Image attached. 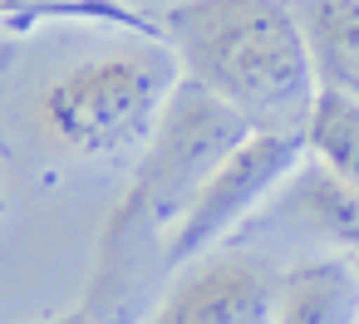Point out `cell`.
Returning <instances> with one entry per match:
<instances>
[{
  "label": "cell",
  "instance_id": "cell-8",
  "mask_svg": "<svg viewBox=\"0 0 359 324\" xmlns=\"http://www.w3.org/2000/svg\"><path fill=\"white\" fill-rule=\"evenodd\" d=\"M290 211H300V221L315 236H325L330 246H339V251H349L359 260V187L339 182L310 153L290 172Z\"/></svg>",
  "mask_w": 359,
  "mask_h": 324
},
{
  "label": "cell",
  "instance_id": "cell-4",
  "mask_svg": "<svg viewBox=\"0 0 359 324\" xmlns=\"http://www.w3.org/2000/svg\"><path fill=\"white\" fill-rule=\"evenodd\" d=\"M300 162H305V133H251L207 177V187L177 221V231L168 241V280L177 270H187L192 260L212 255L280 182H290V172Z\"/></svg>",
  "mask_w": 359,
  "mask_h": 324
},
{
  "label": "cell",
  "instance_id": "cell-3",
  "mask_svg": "<svg viewBox=\"0 0 359 324\" xmlns=\"http://www.w3.org/2000/svg\"><path fill=\"white\" fill-rule=\"evenodd\" d=\"M182 69L163 40L60 69L35 94V123L74 157H133L153 143Z\"/></svg>",
  "mask_w": 359,
  "mask_h": 324
},
{
  "label": "cell",
  "instance_id": "cell-5",
  "mask_svg": "<svg viewBox=\"0 0 359 324\" xmlns=\"http://www.w3.org/2000/svg\"><path fill=\"white\" fill-rule=\"evenodd\" d=\"M280 275L251 255H202L168 280L143 324H271Z\"/></svg>",
  "mask_w": 359,
  "mask_h": 324
},
{
  "label": "cell",
  "instance_id": "cell-1",
  "mask_svg": "<svg viewBox=\"0 0 359 324\" xmlns=\"http://www.w3.org/2000/svg\"><path fill=\"white\" fill-rule=\"evenodd\" d=\"M256 128L197 89L192 79L177 84L153 143L138 153L133 177L118 197V206L104 221L99 260L89 275L84 309L99 324H143L158 304V285L168 290V241L207 177L251 138Z\"/></svg>",
  "mask_w": 359,
  "mask_h": 324
},
{
  "label": "cell",
  "instance_id": "cell-7",
  "mask_svg": "<svg viewBox=\"0 0 359 324\" xmlns=\"http://www.w3.org/2000/svg\"><path fill=\"white\" fill-rule=\"evenodd\" d=\"M320 89L359 99V0H290Z\"/></svg>",
  "mask_w": 359,
  "mask_h": 324
},
{
  "label": "cell",
  "instance_id": "cell-9",
  "mask_svg": "<svg viewBox=\"0 0 359 324\" xmlns=\"http://www.w3.org/2000/svg\"><path fill=\"white\" fill-rule=\"evenodd\" d=\"M305 153L330 167L339 182L359 187V99L320 89L315 113L305 123Z\"/></svg>",
  "mask_w": 359,
  "mask_h": 324
},
{
  "label": "cell",
  "instance_id": "cell-2",
  "mask_svg": "<svg viewBox=\"0 0 359 324\" xmlns=\"http://www.w3.org/2000/svg\"><path fill=\"white\" fill-rule=\"evenodd\" d=\"M158 30L182 79L256 133H305L320 79L290 0H172Z\"/></svg>",
  "mask_w": 359,
  "mask_h": 324
},
{
  "label": "cell",
  "instance_id": "cell-11",
  "mask_svg": "<svg viewBox=\"0 0 359 324\" xmlns=\"http://www.w3.org/2000/svg\"><path fill=\"white\" fill-rule=\"evenodd\" d=\"M15 10V0H0V15H11Z\"/></svg>",
  "mask_w": 359,
  "mask_h": 324
},
{
  "label": "cell",
  "instance_id": "cell-6",
  "mask_svg": "<svg viewBox=\"0 0 359 324\" xmlns=\"http://www.w3.org/2000/svg\"><path fill=\"white\" fill-rule=\"evenodd\" d=\"M271 324H359V260L325 255L290 265L280 275Z\"/></svg>",
  "mask_w": 359,
  "mask_h": 324
},
{
  "label": "cell",
  "instance_id": "cell-10",
  "mask_svg": "<svg viewBox=\"0 0 359 324\" xmlns=\"http://www.w3.org/2000/svg\"><path fill=\"white\" fill-rule=\"evenodd\" d=\"M30 324H99L84 304L79 309H60V314H45V319H30Z\"/></svg>",
  "mask_w": 359,
  "mask_h": 324
}]
</instances>
